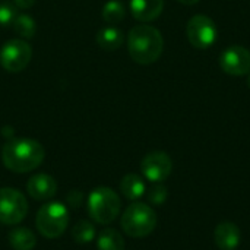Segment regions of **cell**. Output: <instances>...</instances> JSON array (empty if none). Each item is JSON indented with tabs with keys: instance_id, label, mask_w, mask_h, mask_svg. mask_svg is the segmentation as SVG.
Here are the masks:
<instances>
[{
	"instance_id": "8fae6325",
	"label": "cell",
	"mask_w": 250,
	"mask_h": 250,
	"mask_svg": "<svg viewBox=\"0 0 250 250\" xmlns=\"http://www.w3.org/2000/svg\"><path fill=\"white\" fill-rule=\"evenodd\" d=\"M26 190H28V193L34 199H37V201H47V199H51L56 195L57 183H56V180L51 176L40 173V174L32 176L28 180Z\"/></svg>"
},
{
	"instance_id": "3957f363",
	"label": "cell",
	"mask_w": 250,
	"mask_h": 250,
	"mask_svg": "<svg viewBox=\"0 0 250 250\" xmlns=\"http://www.w3.org/2000/svg\"><path fill=\"white\" fill-rule=\"evenodd\" d=\"M120 224L123 231L129 237H146L154 231L157 226V214L149 205L135 202L126 208V211L122 215Z\"/></svg>"
},
{
	"instance_id": "4fadbf2b",
	"label": "cell",
	"mask_w": 250,
	"mask_h": 250,
	"mask_svg": "<svg viewBox=\"0 0 250 250\" xmlns=\"http://www.w3.org/2000/svg\"><path fill=\"white\" fill-rule=\"evenodd\" d=\"M129 7L136 21L151 22L161 15L164 9V0H130Z\"/></svg>"
},
{
	"instance_id": "277c9868",
	"label": "cell",
	"mask_w": 250,
	"mask_h": 250,
	"mask_svg": "<svg viewBox=\"0 0 250 250\" xmlns=\"http://www.w3.org/2000/svg\"><path fill=\"white\" fill-rule=\"evenodd\" d=\"M120 198L110 188H97L91 192L88 199V211L98 224L113 223L120 212Z\"/></svg>"
},
{
	"instance_id": "9c48e42d",
	"label": "cell",
	"mask_w": 250,
	"mask_h": 250,
	"mask_svg": "<svg viewBox=\"0 0 250 250\" xmlns=\"http://www.w3.org/2000/svg\"><path fill=\"white\" fill-rule=\"evenodd\" d=\"M221 69L231 76H245L250 72V53L243 45H231L220 56Z\"/></svg>"
},
{
	"instance_id": "7a4b0ae2",
	"label": "cell",
	"mask_w": 250,
	"mask_h": 250,
	"mask_svg": "<svg viewBox=\"0 0 250 250\" xmlns=\"http://www.w3.org/2000/svg\"><path fill=\"white\" fill-rule=\"evenodd\" d=\"M127 50L130 57L139 64L155 63L164 50L163 35L155 26L146 23L136 25L129 32Z\"/></svg>"
},
{
	"instance_id": "30bf717a",
	"label": "cell",
	"mask_w": 250,
	"mask_h": 250,
	"mask_svg": "<svg viewBox=\"0 0 250 250\" xmlns=\"http://www.w3.org/2000/svg\"><path fill=\"white\" fill-rule=\"evenodd\" d=\"M141 170H142V174L149 182L161 183L171 174L173 163H171V158L166 152L155 151L144 157L141 163Z\"/></svg>"
},
{
	"instance_id": "603a6c76",
	"label": "cell",
	"mask_w": 250,
	"mask_h": 250,
	"mask_svg": "<svg viewBox=\"0 0 250 250\" xmlns=\"http://www.w3.org/2000/svg\"><path fill=\"white\" fill-rule=\"evenodd\" d=\"M35 0H13V4L18 9H29L34 4Z\"/></svg>"
},
{
	"instance_id": "cb8c5ba5",
	"label": "cell",
	"mask_w": 250,
	"mask_h": 250,
	"mask_svg": "<svg viewBox=\"0 0 250 250\" xmlns=\"http://www.w3.org/2000/svg\"><path fill=\"white\" fill-rule=\"evenodd\" d=\"M179 3H183V4H188V6H190V4H196L199 0H177Z\"/></svg>"
},
{
	"instance_id": "7402d4cb",
	"label": "cell",
	"mask_w": 250,
	"mask_h": 250,
	"mask_svg": "<svg viewBox=\"0 0 250 250\" xmlns=\"http://www.w3.org/2000/svg\"><path fill=\"white\" fill-rule=\"evenodd\" d=\"M148 199L151 204L154 205H161L164 204V201L167 199V188L161 183H157L155 186L151 188V190L148 192Z\"/></svg>"
},
{
	"instance_id": "d6986e66",
	"label": "cell",
	"mask_w": 250,
	"mask_h": 250,
	"mask_svg": "<svg viewBox=\"0 0 250 250\" xmlns=\"http://www.w3.org/2000/svg\"><path fill=\"white\" fill-rule=\"evenodd\" d=\"M125 13H126L125 6L119 0H110L103 7V19L110 25L119 23L125 18Z\"/></svg>"
},
{
	"instance_id": "6da1fadb",
	"label": "cell",
	"mask_w": 250,
	"mask_h": 250,
	"mask_svg": "<svg viewBox=\"0 0 250 250\" xmlns=\"http://www.w3.org/2000/svg\"><path fill=\"white\" fill-rule=\"evenodd\" d=\"M44 146L31 138H13L1 149V160L6 168L15 173H28L44 161Z\"/></svg>"
},
{
	"instance_id": "44dd1931",
	"label": "cell",
	"mask_w": 250,
	"mask_h": 250,
	"mask_svg": "<svg viewBox=\"0 0 250 250\" xmlns=\"http://www.w3.org/2000/svg\"><path fill=\"white\" fill-rule=\"evenodd\" d=\"M18 15V7L13 1H1L0 3V25L7 26L12 25Z\"/></svg>"
},
{
	"instance_id": "5bb4252c",
	"label": "cell",
	"mask_w": 250,
	"mask_h": 250,
	"mask_svg": "<svg viewBox=\"0 0 250 250\" xmlns=\"http://www.w3.org/2000/svg\"><path fill=\"white\" fill-rule=\"evenodd\" d=\"M97 44L107 51H114L122 47L125 35L116 26H105L97 32Z\"/></svg>"
},
{
	"instance_id": "e0dca14e",
	"label": "cell",
	"mask_w": 250,
	"mask_h": 250,
	"mask_svg": "<svg viewBox=\"0 0 250 250\" xmlns=\"http://www.w3.org/2000/svg\"><path fill=\"white\" fill-rule=\"evenodd\" d=\"M98 250H125V240L122 234L114 229H105L100 233Z\"/></svg>"
},
{
	"instance_id": "7c38bea8",
	"label": "cell",
	"mask_w": 250,
	"mask_h": 250,
	"mask_svg": "<svg viewBox=\"0 0 250 250\" xmlns=\"http://www.w3.org/2000/svg\"><path fill=\"white\" fill-rule=\"evenodd\" d=\"M214 240L220 250H236L242 240L240 229L234 223L224 221L217 226L214 231Z\"/></svg>"
},
{
	"instance_id": "52a82bcc",
	"label": "cell",
	"mask_w": 250,
	"mask_h": 250,
	"mask_svg": "<svg viewBox=\"0 0 250 250\" xmlns=\"http://www.w3.org/2000/svg\"><path fill=\"white\" fill-rule=\"evenodd\" d=\"M32 48L25 40H9L0 48V64L4 70L22 72L31 62Z\"/></svg>"
},
{
	"instance_id": "ffe728a7",
	"label": "cell",
	"mask_w": 250,
	"mask_h": 250,
	"mask_svg": "<svg viewBox=\"0 0 250 250\" xmlns=\"http://www.w3.org/2000/svg\"><path fill=\"white\" fill-rule=\"evenodd\" d=\"M72 239L76 243H89L95 237V229L89 221H79L72 229Z\"/></svg>"
},
{
	"instance_id": "d4e9b609",
	"label": "cell",
	"mask_w": 250,
	"mask_h": 250,
	"mask_svg": "<svg viewBox=\"0 0 250 250\" xmlns=\"http://www.w3.org/2000/svg\"><path fill=\"white\" fill-rule=\"evenodd\" d=\"M248 75H249V76H248V85H249V88H250V72L248 73Z\"/></svg>"
},
{
	"instance_id": "ac0fdd59",
	"label": "cell",
	"mask_w": 250,
	"mask_h": 250,
	"mask_svg": "<svg viewBox=\"0 0 250 250\" xmlns=\"http://www.w3.org/2000/svg\"><path fill=\"white\" fill-rule=\"evenodd\" d=\"M12 26H13L15 32L18 35H21L22 38H32L35 35V31H37L35 21L31 16L25 15V13L16 15Z\"/></svg>"
},
{
	"instance_id": "2e32d148",
	"label": "cell",
	"mask_w": 250,
	"mask_h": 250,
	"mask_svg": "<svg viewBox=\"0 0 250 250\" xmlns=\"http://www.w3.org/2000/svg\"><path fill=\"white\" fill-rule=\"evenodd\" d=\"M120 192L127 199H139L145 193V183L138 174H126L120 182Z\"/></svg>"
},
{
	"instance_id": "5b68a950",
	"label": "cell",
	"mask_w": 250,
	"mask_h": 250,
	"mask_svg": "<svg viewBox=\"0 0 250 250\" xmlns=\"http://www.w3.org/2000/svg\"><path fill=\"white\" fill-rule=\"evenodd\" d=\"M69 224V211L60 202H50L42 205L35 217L37 230L47 239H57L62 236Z\"/></svg>"
},
{
	"instance_id": "9a60e30c",
	"label": "cell",
	"mask_w": 250,
	"mask_h": 250,
	"mask_svg": "<svg viewBox=\"0 0 250 250\" xmlns=\"http://www.w3.org/2000/svg\"><path fill=\"white\" fill-rule=\"evenodd\" d=\"M9 243L15 250H32L37 245V239L29 229L15 227L9 233Z\"/></svg>"
},
{
	"instance_id": "8992f818",
	"label": "cell",
	"mask_w": 250,
	"mask_h": 250,
	"mask_svg": "<svg viewBox=\"0 0 250 250\" xmlns=\"http://www.w3.org/2000/svg\"><path fill=\"white\" fill-rule=\"evenodd\" d=\"M28 214L26 198L16 189H0V223L6 226L19 224Z\"/></svg>"
},
{
	"instance_id": "ba28073f",
	"label": "cell",
	"mask_w": 250,
	"mask_h": 250,
	"mask_svg": "<svg viewBox=\"0 0 250 250\" xmlns=\"http://www.w3.org/2000/svg\"><path fill=\"white\" fill-rule=\"evenodd\" d=\"M186 32H188L189 42L199 50L212 47L218 37V29L215 26V22L207 15L192 16L188 22Z\"/></svg>"
}]
</instances>
